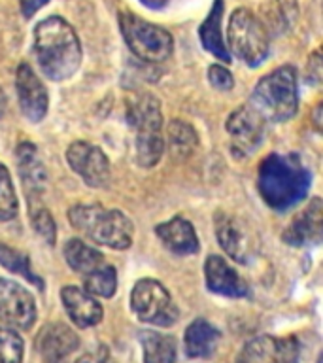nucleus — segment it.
<instances>
[{
	"label": "nucleus",
	"mask_w": 323,
	"mask_h": 363,
	"mask_svg": "<svg viewBox=\"0 0 323 363\" xmlns=\"http://www.w3.org/2000/svg\"><path fill=\"white\" fill-rule=\"evenodd\" d=\"M68 221L91 242L112 250H127L135 237L132 221L121 210L102 204H76L68 212Z\"/></svg>",
	"instance_id": "obj_3"
},
{
	"label": "nucleus",
	"mask_w": 323,
	"mask_h": 363,
	"mask_svg": "<svg viewBox=\"0 0 323 363\" xmlns=\"http://www.w3.org/2000/svg\"><path fill=\"white\" fill-rule=\"evenodd\" d=\"M169 136H170V146L174 147L178 153H187L191 152L193 146L197 144V135L195 130L186 125L180 119L172 121L169 127Z\"/></svg>",
	"instance_id": "obj_29"
},
{
	"label": "nucleus",
	"mask_w": 323,
	"mask_h": 363,
	"mask_svg": "<svg viewBox=\"0 0 323 363\" xmlns=\"http://www.w3.org/2000/svg\"><path fill=\"white\" fill-rule=\"evenodd\" d=\"M208 79L212 87L220 91H231L234 87V78H232V74L227 70L223 65H212L208 68Z\"/></svg>",
	"instance_id": "obj_31"
},
{
	"label": "nucleus",
	"mask_w": 323,
	"mask_h": 363,
	"mask_svg": "<svg viewBox=\"0 0 323 363\" xmlns=\"http://www.w3.org/2000/svg\"><path fill=\"white\" fill-rule=\"evenodd\" d=\"M17 210H19V203H17L16 187H13L8 169L0 163V221L13 220Z\"/></svg>",
	"instance_id": "obj_27"
},
{
	"label": "nucleus",
	"mask_w": 323,
	"mask_h": 363,
	"mask_svg": "<svg viewBox=\"0 0 323 363\" xmlns=\"http://www.w3.org/2000/svg\"><path fill=\"white\" fill-rule=\"evenodd\" d=\"M140 2L144 6H147L149 10H161V8L169 4V0H140Z\"/></svg>",
	"instance_id": "obj_35"
},
{
	"label": "nucleus",
	"mask_w": 323,
	"mask_h": 363,
	"mask_svg": "<svg viewBox=\"0 0 323 363\" xmlns=\"http://www.w3.org/2000/svg\"><path fill=\"white\" fill-rule=\"evenodd\" d=\"M61 301L68 318L72 320L74 325L81 329L93 328L96 323H101L102 316H104L102 305L96 301L95 295H91L79 286H64L61 289Z\"/></svg>",
	"instance_id": "obj_19"
},
{
	"label": "nucleus",
	"mask_w": 323,
	"mask_h": 363,
	"mask_svg": "<svg viewBox=\"0 0 323 363\" xmlns=\"http://www.w3.org/2000/svg\"><path fill=\"white\" fill-rule=\"evenodd\" d=\"M206 288L215 295L242 299L249 295V286L221 255H208L204 263Z\"/></svg>",
	"instance_id": "obj_17"
},
{
	"label": "nucleus",
	"mask_w": 323,
	"mask_h": 363,
	"mask_svg": "<svg viewBox=\"0 0 323 363\" xmlns=\"http://www.w3.org/2000/svg\"><path fill=\"white\" fill-rule=\"evenodd\" d=\"M130 308L140 322L155 328H170L180 318V311L166 288L153 278H142L135 284Z\"/></svg>",
	"instance_id": "obj_8"
},
{
	"label": "nucleus",
	"mask_w": 323,
	"mask_h": 363,
	"mask_svg": "<svg viewBox=\"0 0 323 363\" xmlns=\"http://www.w3.org/2000/svg\"><path fill=\"white\" fill-rule=\"evenodd\" d=\"M16 91L17 101H19V110L23 116L33 121L40 123L47 113L50 106V95L45 89L44 82L36 76L33 67L28 62H21L16 70Z\"/></svg>",
	"instance_id": "obj_14"
},
{
	"label": "nucleus",
	"mask_w": 323,
	"mask_h": 363,
	"mask_svg": "<svg viewBox=\"0 0 323 363\" xmlns=\"http://www.w3.org/2000/svg\"><path fill=\"white\" fill-rule=\"evenodd\" d=\"M119 28L125 44L140 61L163 62L174 51V38L166 28L153 25L130 11L119 13Z\"/></svg>",
	"instance_id": "obj_7"
},
{
	"label": "nucleus",
	"mask_w": 323,
	"mask_h": 363,
	"mask_svg": "<svg viewBox=\"0 0 323 363\" xmlns=\"http://www.w3.org/2000/svg\"><path fill=\"white\" fill-rule=\"evenodd\" d=\"M265 125L266 121L263 116L248 102L227 118L225 127L234 150L242 153H254L263 144Z\"/></svg>",
	"instance_id": "obj_15"
},
{
	"label": "nucleus",
	"mask_w": 323,
	"mask_h": 363,
	"mask_svg": "<svg viewBox=\"0 0 323 363\" xmlns=\"http://www.w3.org/2000/svg\"><path fill=\"white\" fill-rule=\"evenodd\" d=\"M16 161L23 187L27 193L28 212L44 208L42 199H44L45 187H47V172H45L44 161L40 157L38 147L30 142H21L16 150Z\"/></svg>",
	"instance_id": "obj_13"
},
{
	"label": "nucleus",
	"mask_w": 323,
	"mask_h": 363,
	"mask_svg": "<svg viewBox=\"0 0 323 363\" xmlns=\"http://www.w3.org/2000/svg\"><path fill=\"white\" fill-rule=\"evenodd\" d=\"M220 331L204 318L193 320L183 335V348L186 356L191 359H206L215 352L220 342Z\"/></svg>",
	"instance_id": "obj_21"
},
{
	"label": "nucleus",
	"mask_w": 323,
	"mask_h": 363,
	"mask_svg": "<svg viewBox=\"0 0 323 363\" xmlns=\"http://www.w3.org/2000/svg\"><path fill=\"white\" fill-rule=\"evenodd\" d=\"M76 363H115V359H113L112 352L108 350L104 345H101L96 346L95 350L84 354Z\"/></svg>",
	"instance_id": "obj_32"
},
{
	"label": "nucleus",
	"mask_w": 323,
	"mask_h": 363,
	"mask_svg": "<svg viewBox=\"0 0 323 363\" xmlns=\"http://www.w3.org/2000/svg\"><path fill=\"white\" fill-rule=\"evenodd\" d=\"M25 342L21 335L0 325V363H23Z\"/></svg>",
	"instance_id": "obj_28"
},
{
	"label": "nucleus",
	"mask_w": 323,
	"mask_h": 363,
	"mask_svg": "<svg viewBox=\"0 0 323 363\" xmlns=\"http://www.w3.org/2000/svg\"><path fill=\"white\" fill-rule=\"evenodd\" d=\"M249 104L265 121L282 123L293 118L299 108L297 70L291 65H283L263 76L255 85Z\"/></svg>",
	"instance_id": "obj_4"
},
{
	"label": "nucleus",
	"mask_w": 323,
	"mask_h": 363,
	"mask_svg": "<svg viewBox=\"0 0 323 363\" xmlns=\"http://www.w3.org/2000/svg\"><path fill=\"white\" fill-rule=\"evenodd\" d=\"M223 0H214V4L210 8L208 16L203 21V25L198 27V38L200 44L208 53L217 59V61L231 62V53L227 50L225 40H223V33H221V17H223Z\"/></svg>",
	"instance_id": "obj_22"
},
{
	"label": "nucleus",
	"mask_w": 323,
	"mask_h": 363,
	"mask_svg": "<svg viewBox=\"0 0 323 363\" xmlns=\"http://www.w3.org/2000/svg\"><path fill=\"white\" fill-rule=\"evenodd\" d=\"M306 74H308V79L312 84H317L319 78H322V61H319V51H314L308 59V65H306Z\"/></svg>",
	"instance_id": "obj_33"
},
{
	"label": "nucleus",
	"mask_w": 323,
	"mask_h": 363,
	"mask_svg": "<svg viewBox=\"0 0 323 363\" xmlns=\"http://www.w3.org/2000/svg\"><path fill=\"white\" fill-rule=\"evenodd\" d=\"M34 55L45 78L64 82L78 72L84 51L72 25L61 16H50L34 27Z\"/></svg>",
	"instance_id": "obj_1"
},
{
	"label": "nucleus",
	"mask_w": 323,
	"mask_h": 363,
	"mask_svg": "<svg viewBox=\"0 0 323 363\" xmlns=\"http://www.w3.org/2000/svg\"><path fill=\"white\" fill-rule=\"evenodd\" d=\"M300 345L297 337L261 335L244 345L238 363H297Z\"/></svg>",
	"instance_id": "obj_11"
},
{
	"label": "nucleus",
	"mask_w": 323,
	"mask_h": 363,
	"mask_svg": "<svg viewBox=\"0 0 323 363\" xmlns=\"http://www.w3.org/2000/svg\"><path fill=\"white\" fill-rule=\"evenodd\" d=\"M28 218H30V223H33L34 231L38 233L40 237L44 238L47 244H55L57 238V229H55V221L51 218L50 210L45 208H38L33 210V212H28Z\"/></svg>",
	"instance_id": "obj_30"
},
{
	"label": "nucleus",
	"mask_w": 323,
	"mask_h": 363,
	"mask_svg": "<svg viewBox=\"0 0 323 363\" xmlns=\"http://www.w3.org/2000/svg\"><path fill=\"white\" fill-rule=\"evenodd\" d=\"M79 345L78 335L64 323H47L40 329L34 340V348L38 352L42 363H62Z\"/></svg>",
	"instance_id": "obj_16"
},
{
	"label": "nucleus",
	"mask_w": 323,
	"mask_h": 363,
	"mask_svg": "<svg viewBox=\"0 0 323 363\" xmlns=\"http://www.w3.org/2000/svg\"><path fill=\"white\" fill-rule=\"evenodd\" d=\"M155 235L174 255H193L198 252V238L191 221L176 216L155 227Z\"/></svg>",
	"instance_id": "obj_20"
},
{
	"label": "nucleus",
	"mask_w": 323,
	"mask_h": 363,
	"mask_svg": "<svg viewBox=\"0 0 323 363\" xmlns=\"http://www.w3.org/2000/svg\"><path fill=\"white\" fill-rule=\"evenodd\" d=\"M140 345L144 352V363H174L176 362V340L174 337L157 333L146 329L140 333Z\"/></svg>",
	"instance_id": "obj_24"
},
{
	"label": "nucleus",
	"mask_w": 323,
	"mask_h": 363,
	"mask_svg": "<svg viewBox=\"0 0 323 363\" xmlns=\"http://www.w3.org/2000/svg\"><path fill=\"white\" fill-rule=\"evenodd\" d=\"M36 301L21 284L0 277V320L13 329L33 328L36 320Z\"/></svg>",
	"instance_id": "obj_10"
},
{
	"label": "nucleus",
	"mask_w": 323,
	"mask_h": 363,
	"mask_svg": "<svg viewBox=\"0 0 323 363\" xmlns=\"http://www.w3.org/2000/svg\"><path fill=\"white\" fill-rule=\"evenodd\" d=\"M229 53L238 57L244 65L257 68L271 53L268 30L259 17L248 8H237L229 17L227 27Z\"/></svg>",
	"instance_id": "obj_6"
},
{
	"label": "nucleus",
	"mask_w": 323,
	"mask_h": 363,
	"mask_svg": "<svg viewBox=\"0 0 323 363\" xmlns=\"http://www.w3.org/2000/svg\"><path fill=\"white\" fill-rule=\"evenodd\" d=\"M47 2H50V0H19L21 16L25 17V19H30V17H33L36 11L42 10Z\"/></svg>",
	"instance_id": "obj_34"
},
{
	"label": "nucleus",
	"mask_w": 323,
	"mask_h": 363,
	"mask_svg": "<svg viewBox=\"0 0 323 363\" xmlns=\"http://www.w3.org/2000/svg\"><path fill=\"white\" fill-rule=\"evenodd\" d=\"M323 204L319 199H312V203L295 218L283 231V242L295 248H302L308 244H317L322 240L323 229Z\"/></svg>",
	"instance_id": "obj_18"
},
{
	"label": "nucleus",
	"mask_w": 323,
	"mask_h": 363,
	"mask_svg": "<svg viewBox=\"0 0 323 363\" xmlns=\"http://www.w3.org/2000/svg\"><path fill=\"white\" fill-rule=\"evenodd\" d=\"M0 265L4 267L6 271L27 278L28 282L34 284V286H38L40 289H44V280L33 271L30 259L27 257V254H23L19 250L11 248L8 244L0 242Z\"/></svg>",
	"instance_id": "obj_26"
},
{
	"label": "nucleus",
	"mask_w": 323,
	"mask_h": 363,
	"mask_svg": "<svg viewBox=\"0 0 323 363\" xmlns=\"http://www.w3.org/2000/svg\"><path fill=\"white\" fill-rule=\"evenodd\" d=\"M310 172L293 153H272L259 164L257 186L263 201L276 212L293 208L310 189Z\"/></svg>",
	"instance_id": "obj_2"
},
{
	"label": "nucleus",
	"mask_w": 323,
	"mask_h": 363,
	"mask_svg": "<svg viewBox=\"0 0 323 363\" xmlns=\"http://www.w3.org/2000/svg\"><path fill=\"white\" fill-rule=\"evenodd\" d=\"M70 169L89 187H104L110 182V161L106 153L89 142H72L67 150Z\"/></svg>",
	"instance_id": "obj_12"
},
{
	"label": "nucleus",
	"mask_w": 323,
	"mask_h": 363,
	"mask_svg": "<svg viewBox=\"0 0 323 363\" xmlns=\"http://www.w3.org/2000/svg\"><path fill=\"white\" fill-rule=\"evenodd\" d=\"M129 121L135 129L136 163L142 169H152L164 153L163 113L157 99L152 95L138 96L129 106Z\"/></svg>",
	"instance_id": "obj_5"
},
{
	"label": "nucleus",
	"mask_w": 323,
	"mask_h": 363,
	"mask_svg": "<svg viewBox=\"0 0 323 363\" xmlns=\"http://www.w3.org/2000/svg\"><path fill=\"white\" fill-rule=\"evenodd\" d=\"M6 106H8V101H6V95H4V93H2V89H0V118L4 116Z\"/></svg>",
	"instance_id": "obj_36"
},
{
	"label": "nucleus",
	"mask_w": 323,
	"mask_h": 363,
	"mask_svg": "<svg viewBox=\"0 0 323 363\" xmlns=\"http://www.w3.org/2000/svg\"><path fill=\"white\" fill-rule=\"evenodd\" d=\"M214 223L215 237L220 240L221 248L225 250V254L240 265H248L257 254V238L246 225V221L237 216L217 212Z\"/></svg>",
	"instance_id": "obj_9"
},
{
	"label": "nucleus",
	"mask_w": 323,
	"mask_h": 363,
	"mask_svg": "<svg viewBox=\"0 0 323 363\" xmlns=\"http://www.w3.org/2000/svg\"><path fill=\"white\" fill-rule=\"evenodd\" d=\"M84 289L89 291L91 295L95 297H104V299H110L115 295V289H118V272H115V267L110 265V263H104L98 269H95L89 274L84 277Z\"/></svg>",
	"instance_id": "obj_25"
},
{
	"label": "nucleus",
	"mask_w": 323,
	"mask_h": 363,
	"mask_svg": "<svg viewBox=\"0 0 323 363\" xmlns=\"http://www.w3.org/2000/svg\"><path fill=\"white\" fill-rule=\"evenodd\" d=\"M64 259H67L68 267L74 272H78L79 277H85L106 263L104 255L96 248L84 242L81 238H70L64 244Z\"/></svg>",
	"instance_id": "obj_23"
}]
</instances>
